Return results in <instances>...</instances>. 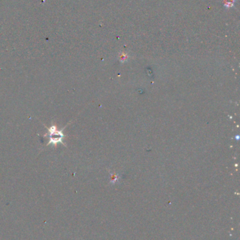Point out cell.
<instances>
[{
    "label": "cell",
    "instance_id": "277c9868",
    "mask_svg": "<svg viewBox=\"0 0 240 240\" xmlns=\"http://www.w3.org/2000/svg\"><path fill=\"white\" fill-rule=\"evenodd\" d=\"M127 56L126 54H121V61L123 62L124 61H126V60L127 59Z\"/></svg>",
    "mask_w": 240,
    "mask_h": 240
},
{
    "label": "cell",
    "instance_id": "3957f363",
    "mask_svg": "<svg viewBox=\"0 0 240 240\" xmlns=\"http://www.w3.org/2000/svg\"><path fill=\"white\" fill-rule=\"evenodd\" d=\"M117 181H118V176H117L116 175H113V176H111V181L112 183H114V182H117Z\"/></svg>",
    "mask_w": 240,
    "mask_h": 240
},
{
    "label": "cell",
    "instance_id": "6da1fadb",
    "mask_svg": "<svg viewBox=\"0 0 240 240\" xmlns=\"http://www.w3.org/2000/svg\"><path fill=\"white\" fill-rule=\"evenodd\" d=\"M44 126L48 130L47 134L44 135V136H48L49 138V141L47 144V146L49 145H53L55 146L57 144H59V143H61V144L66 146V145H65L64 143V140L65 139V138H66V135H64L63 132L64 129L66 128V126L61 130H59L57 129L56 125L54 124H51L49 128L46 126Z\"/></svg>",
    "mask_w": 240,
    "mask_h": 240
},
{
    "label": "cell",
    "instance_id": "7a4b0ae2",
    "mask_svg": "<svg viewBox=\"0 0 240 240\" xmlns=\"http://www.w3.org/2000/svg\"><path fill=\"white\" fill-rule=\"evenodd\" d=\"M235 0H224V6L230 8L234 6Z\"/></svg>",
    "mask_w": 240,
    "mask_h": 240
}]
</instances>
